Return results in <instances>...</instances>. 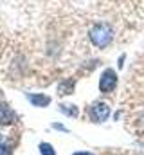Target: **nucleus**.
<instances>
[{
  "mask_svg": "<svg viewBox=\"0 0 144 155\" xmlns=\"http://www.w3.org/2000/svg\"><path fill=\"white\" fill-rule=\"evenodd\" d=\"M113 38V33H112V29L108 27L106 24H97V25H94L92 29H90V40H92V43L96 45V47H99V49H105L110 45V41Z\"/></svg>",
  "mask_w": 144,
  "mask_h": 155,
  "instance_id": "obj_1",
  "label": "nucleus"
},
{
  "mask_svg": "<svg viewBox=\"0 0 144 155\" xmlns=\"http://www.w3.org/2000/svg\"><path fill=\"white\" fill-rule=\"evenodd\" d=\"M88 114H90V119L94 123H103L110 116V107H108L106 103H94L92 108L88 110Z\"/></svg>",
  "mask_w": 144,
  "mask_h": 155,
  "instance_id": "obj_2",
  "label": "nucleus"
},
{
  "mask_svg": "<svg viewBox=\"0 0 144 155\" xmlns=\"http://www.w3.org/2000/svg\"><path fill=\"white\" fill-rule=\"evenodd\" d=\"M115 87H117V74H115V71L106 69L103 72V76H101L99 88H101V92H112Z\"/></svg>",
  "mask_w": 144,
  "mask_h": 155,
  "instance_id": "obj_3",
  "label": "nucleus"
},
{
  "mask_svg": "<svg viewBox=\"0 0 144 155\" xmlns=\"http://www.w3.org/2000/svg\"><path fill=\"white\" fill-rule=\"evenodd\" d=\"M15 123V112L7 105H0V126H7Z\"/></svg>",
  "mask_w": 144,
  "mask_h": 155,
  "instance_id": "obj_4",
  "label": "nucleus"
},
{
  "mask_svg": "<svg viewBox=\"0 0 144 155\" xmlns=\"http://www.w3.org/2000/svg\"><path fill=\"white\" fill-rule=\"evenodd\" d=\"M29 101L34 105V107H47L49 105V97L47 96H41V94H34V96H29Z\"/></svg>",
  "mask_w": 144,
  "mask_h": 155,
  "instance_id": "obj_5",
  "label": "nucleus"
},
{
  "mask_svg": "<svg viewBox=\"0 0 144 155\" xmlns=\"http://www.w3.org/2000/svg\"><path fill=\"white\" fill-rule=\"evenodd\" d=\"M74 88V79H67L65 83L60 85V94H70Z\"/></svg>",
  "mask_w": 144,
  "mask_h": 155,
  "instance_id": "obj_6",
  "label": "nucleus"
},
{
  "mask_svg": "<svg viewBox=\"0 0 144 155\" xmlns=\"http://www.w3.org/2000/svg\"><path fill=\"white\" fill-rule=\"evenodd\" d=\"M40 150H41V155H54V150H52V146L51 144H40Z\"/></svg>",
  "mask_w": 144,
  "mask_h": 155,
  "instance_id": "obj_7",
  "label": "nucleus"
},
{
  "mask_svg": "<svg viewBox=\"0 0 144 155\" xmlns=\"http://www.w3.org/2000/svg\"><path fill=\"white\" fill-rule=\"evenodd\" d=\"M0 155H11V150L4 144H0Z\"/></svg>",
  "mask_w": 144,
  "mask_h": 155,
  "instance_id": "obj_8",
  "label": "nucleus"
},
{
  "mask_svg": "<svg viewBox=\"0 0 144 155\" xmlns=\"http://www.w3.org/2000/svg\"><path fill=\"white\" fill-rule=\"evenodd\" d=\"M74 155H92V153H88V152H79V153H74Z\"/></svg>",
  "mask_w": 144,
  "mask_h": 155,
  "instance_id": "obj_9",
  "label": "nucleus"
}]
</instances>
